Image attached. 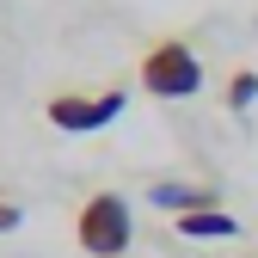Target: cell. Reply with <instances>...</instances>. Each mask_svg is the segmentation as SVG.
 <instances>
[{"instance_id":"cell-1","label":"cell","mask_w":258,"mask_h":258,"mask_svg":"<svg viewBox=\"0 0 258 258\" xmlns=\"http://www.w3.org/2000/svg\"><path fill=\"white\" fill-rule=\"evenodd\" d=\"M142 92H154V99H197L203 92V61L197 49H190L184 37H160L142 49V68H136Z\"/></svg>"},{"instance_id":"cell-2","label":"cell","mask_w":258,"mask_h":258,"mask_svg":"<svg viewBox=\"0 0 258 258\" xmlns=\"http://www.w3.org/2000/svg\"><path fill=\"white\" fill-rule=\"evenodd\" d=\"M74 240L92 258H123L129 240H136L129 203L117 197V190H92V197H80V209H74Z\"/></svg>"},{"instance_id":"cell-3","label":"cell","mask_w":258,"mask_h":258,"mask_svg":"<svg viewBox=\"0 0 258 258\" xmlns=\"http://www.w3.org/2000/svg\"><path fill=\"white\" fill-rule=\"evenodd\" d=\"M129 105L123 86H99V92H55V99L43 105V117L55 129H68V136H92V129H111Z\"/></svg>"},{"instance_id":"cell-4","label":"cell","mask_w":258,"mask_h":258,"mask_svg":"<svg viewBox=\"0 0 258 258\" xmlns=\"http://www.w3.org/2000/svg\"><path fill=\"white\" fill-rule=\"evenodd\" d=\"M148 203L166 209V215L178 221V215H190V209H215L221 197H215V184H172V178H160V184L148 190Z\"/></svg>"},{"instance_id":"cell-5","label":"cell","mask_w":258,"mask_h":258,"mask_svg":"<svg viewBox=\"0 0 258 258\" xmlns=\"http://www.w3.org/2000/svg\"><path fill=\"white\" fill-rule=\"evenodd\" d=\"M178 234L184 240H234L240 221L228 209H190V215H178Z\"/></svg>"},{"instance_id":"cell-6","label":"cell","mask_w":258,"mask_h":258,"mask_svg":"<svg viewBox=\"0 0 258 258\" xmlns=\"http://www.w3.org/2000/svg\"><path fill=\"white\" fill-rule=\"evenodd\" d=\"M252 99H258V74L240 68V74L228 80V111H252Z\"/></svg>"},{"instance_id":"cell-7","label":"cell","mask_w":258,"mask_h":258,"mask_svg":"<svg viewBox=\"0 0 258 258\" xmlns=\"http://www.w3.org/2000/svg\"><path fill=\"white\" fill-rule=\"evenodd\" d=\"M19 221H25V209H19V203H0V234H13Z\"/></svg>"}]
</instances>
